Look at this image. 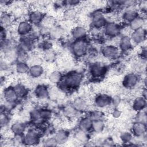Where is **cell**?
Wrapping results in <instances>:
<instances>
[{"label":"cell","mask_w":147,"mask_h":147,"mask_svg":"<svg viewBox=\"0 0 147 147\" xmlns=\"http://www.w3.org/2000/svg\"><path fill=\"white\" fill-rule=\"evenodd\" d=\"M83 80L81 73L72 71L63 75L61 82L58 84L63 90H71L78 88Z\"/></svg>","instance_id":"6da1fadb"},{"label":"cell","mask_w":147,"mask_h":147,"mask_svg":"<svg viewBox=\"0 0 147 147\" xmlns=\"http://www.w3.org/2000/svg\"><path fill=\"white\" fill-rule=\"evenodd\" d=\"M72 55L76 58L84 57L89 51V45L85 38L74 40L70 45Z\"/></svg>","instance_id":"7a4b0ae2"},{"label":"cell","mask_w":147,"mask_h":147,"mask_svg":"<svg viewBox=\"0 0 147 147\" xmlns=\"http://www.w3.org/2000/svg\"><path fill=\"white\" fill-rule=\"evenodd\" d=\"M108 22L105 14L102 10H96L91 16V24L93 28L99 29L103 28Z\"/></svg>","instance_id":"3957f363"},{"label":"cell","mask_w":147,"mask_h":147,"mask_svg":"<svg viewBox=\"0 0 147 147\" xmlns=\"http://www.w3.org/2000/svg\"><path fill=\"white\" fill-rule=\"evenodd\" d=\"M24 145L34 146L40 142V133L37 129H29L24 135Z\"/></svg>","instance_id":"277c9868"},{"label":"cell","mask_w":147,"mask_h":147,"mask_svg":"<svg viewBox=\"0 0 147 147\" xmlns=\"http://www.w3.org/2000/svg\"><path fill=\"white\" fill-rule=\"evenodd\" d=\"M102 55L106 59H117L120 53L119 48L112 44H107L103 46L100 49Z\"/></svg>","instance_id":"5b68a950"},{"label":"cell","mask_w":147,"mask_h":147,"mask_svg":"<svg viewBox=\"0 0 147 147\" xmlns=\"http://www.w3.org/2000/svg\"><path fill=\"white\" fill-rule=\"evenodd\" d=\"M107 70L106 66L99 62L91 64L89 68V72L91 77L96 79L103 77L106 74Z\"/></svg>","instance_id":"8992f818"},{"label":"cell","mask_w":147,"mask_h":147,"mask_svg":"<svg viewBox=\"0 0 147 147\" xmlns=\"http://www.w3.org/2000/svg\"><path fill=\"white\" fill-rule=\"evenodd\" d=\"M121 31L119 24L115 22H108L103 28L105 34L110 38H115L119 36Z\"/></svg>","instance_id":"52a82bcc"},{"label":"cell","mask_w":147,"mask_h":147,"mask_svg":"<svg viewBox=\"0 0 147 147\" xmlns=\"http://www.w3.org/2000/svg\"><path fill=\"white\" fill-rule=\"evenodd\" d=\"M139 82V78L137 74L130 72L126 74L122 80V86L124 88L130 90L134 88Z\"/></svg>","instance_id":"ba28073f"},{"label":"cell","mask_w":147,"mask_h":147,"mask_svg":"<svg viewBox=\"0 0 147 147\" xmlns=\"http://www.w3.org/2000/svg\"><path fill=\"white\" fill-rule=\"evenodd\" d=\"M133 43L140 44L144 42L146 38V30L144 28L132 31L130 34Z\"/></svg>","instance_id":"9c48e42d"},{"label":"cell","mask_w":147,"mask_h":147,"mask_svg":"<svg viewBox=\"0 0 147 147\" xmlns=\"http://www.w3.org/2000/svg\"><path fill=\"white\" fill-rule=\"evenodd\" d=\"M112 97L106 94H99L94 98V104L99 108H104L111 104Z\"/></svg>","instance_id":"30bf717a"},{"label":"cell","mask_w":147,"mask_h":147,"mask_svg":"<svg viewBox=\"0 0 147 147\" xmlns=\"http://www.w3.org/2000/svg\"><path fill=\"white\" fill-rule=\"evenodd\" d=\"M45 15L40 10H32L28 14L29 22L34 26L40 25Z\"/></svg>","instance_id":"8fae6325"},{"label":"cell","mask_w":147,"mask_h":147,"mask_svg":"<svg viewBox=\"0 0 147 147\" xmlns=\"http://www.w3.org/2000/svg\"><path fill=\"white\" fill-rule=\"evenodd\" d=\"M33 25L27 20L21 21L17 26L16 32L22 37L29 34L32 32Z\"/></svg>","instance_id":"7c38bea8"},{"label":"cell","mask_w":147,"mask_h":147,"mask_svg":"<svg viewBox=\"0 0 147 147\" xmlns=\"http://www.w3.org/2000/svg\"><path fill=\"white\" fill-rule=\"evenodd\" d=\"M3 96L6 102L14 104L19 99L14 87L9 86L4 89Z\"/></svg>","instance_id":"4fadbf2b"},{"label":"cell","mask_w":147,"mask_h":147,"mask_svg":"<svg viewBox=\"0 0 147 147\" xmlns=\"http://www.w3.org/2000/svg\"><path fill=\"white\" fill-rule=\"evenodd\" d=\"M131 130L133 136L137 138H142L146 135V124L134 121L131 125Z\"/></svg>","instance_id":"5bb4252c"},{"label":"cell","mask_w":147,"mask_h":147,"mask_svg":"<svg viewBox=\"0 0 147 147\" xmlns=\"http://www.w3.org/2000/svg\"><path fill=\"white\" fill-rule=\"evenodd\" d=\"M138 16L140 15L138 9H136V6H134L125 8L122 14V18L125 22L129 23Z\"/></svg>","instance_id":"9a60e30c"},{"label":"cell","mask_w":147,"mask_h":147,"mask_svg":"<svg viewBox=\"0 0 147 147\" xmlns=\"http://www.w3.org/2000/svg\"><path fill=\"white\" fill-rule=\"evenodd\" d=\"M119 49L122 52H126L130 50L133 47V42L128 34L123 35L119 40Z\"/></svg>","instance_id":"2e32d148"},{"label":"cell","mask_w":147,"mask_h":147,"mask_svg":"<svg viewBox=\"0 0 147 147\" xmlns=\"http://www.w3.org/2000/svg\"><path fill=\"white\" fill-rule=\"evenodd\" d=\"M34 94L37 98L44 100L48 98L49 95V91L46 86L44 84H39L34 88Z\"/></svg>","instance_id":"e0dca14e"},{"label":"cell","mask_w":147,"mask_h":147,"mask_svg":"<svg viewBox=\"0 0 147 147\" xmlns=\"http://www.w3.org/2000/svg\"><path fill=\"white\" fill-rule=\"evenodd\" d=\"M71 33L74 40L83 39L85 38L87 35V30L84 26L78 25L72 29Z\"/></svg>","instance_id":"ac0fdd59"},{"label":"cell","mask_w":147,"mask_h":147,"mask_svg":"<svg viewBox=\"0 0 147 147\" xmlns=\"http://www.w3.org/2000/svg\"><path fill=\"white\" fill-rule=\"evenodd\" d=\"M69 132L65 130L61 129L57 130L53 136L58 145H63L66 143L69 139Z\"/></svg>","instance_id":"d6986e66"},{"label":"cell","mask_w":147,"mask_h":147,"mask_svg":"<svg viewBox=\"0 0 147 147\" xmlns=\"http://www.w3.org/2000/svg\"><path fill=\"white\" fill-rule=\"evenodd\" d=\"M146 107V99L142 96L136 98L132 104V108L136 111L145 110Z\"/></svg>","instance_id":"ffe728a7"},{"label":"cell","mask_w":147,"mask_h":147,"mask_svg":"<svg viewBox=\"0 0 147 147\" xmlns=\"http://www.w3.org/2000/svg\"><path fill=\"white\" fill-rule=\"evenodd\" d=\"M145 22V19L144 18V17L141 16H138L137 17H136L129 23V26L131 31H134L138 29L144 28Z\"/></svg>","instance_id":"44dd1931"},{"label":"cell","mask_w":147,"mask_h":147,"mask_svg":"<svg viewBox=\"0 0 147 147\" xmlns=\"http://www.w3.org/2000/svg\"><path fill=\"white\" fill-rule=\"evenodd\" d=\"M26 125L25 123L20 121H17L11 125L10 127V130L14 135L24 134V132L26 130Z\"/></svg>","instance_id":"7402d4cb"},{"label":"cell","mask_w":147,"mask_h":147,"mask_svg":"<svg viewBox=\"0 0 147 147\" xmlns=\"http://www.w3.org/2000/svg\"><path fill=\"white\" fill-rule=\"evenodd\" d=\"M92 121L88 117L82 118L78 122V128L88 132L92 130Z\"/></svg>","instance_id":"603a6c76"},{"label":"cell","mask_w":147,"mask_h":147,"mask_svg":"<svg viewBox=\"0 0 147 147\" xmlns=\"http://www.w3.org/2000/svg\"><path fill=\"white\" fill-rule=\"evenodd\" d=\"M44 69L41 65L34 64L30 66L28 73L31 77L37 78L41 76V75L44 74Z\"/></svg>","instance_id":"cb8c5ba5"},{"label":"cell","mask_w":147,"mask_h":147,"mask_svg":"<svg viewBox=\"0 0 147 147\" xmlns=\"http://www.w3.org/2000/svg\"><path fill=\"white\" fill-rule=\"evenodd\" d=\"M72 104L79 113L86 111L88 107V104L86 100L81 97L75 99Z\"/></svg>","instance_id":"d4e9b609"},{"label":"cell","mask_w":147,"mask_h":147,"mask_svg":"<svg viewBox=\"0 0 147 147\" xmlns=\"http://www.w3.org/2000/svg\"><path fill=\"white\" fill-rule=\"evenodd\" d=\"M75 138L80 143H87L89 140V136L87 131L79 128L76 129L74 133Z\"/></svg>","instance_id":"484cf974"},{"label":"cell","mask_w":147,"mask_h":147,"mask_svg":"<svg viewBox=\"0 0 147 147\" xmlns=\"http://www.w3.org/2000/svg\"><path fill=\"white\" fill-rule=\"evenodd\" d=\"M79 113V112L74 107L72 104L67 105L63 109V113L64 115L69 119L75 118Z\"/></svg>","instance_id":"4316f807"},{"label":"cell","mask_w":147,"mask_h":147,"mask_svg":"<svg viewBox=\"0 0 147 147\" xmlns=\"http://www.w3.org/2000/svg\"><path fill=\"white\" fill-rule=\"evenodd\" d=\"M49 36L53 39L60 38L64 33L63 28L60 26L55 25L49 29Z\"/></svg>","instance_id":"83f0119b"},{"label":"cell","mask_w":147,"mask_h":147,"mask_svg":"<svg viewBox=\"0 0 147 147\" xmlns=\"http://www.w3.org/2000/svg\"><path fill=\"white\" fill-rule=\"evenodd\" d=\"M76 14L77 11L74 7H68L64 11L63 13V17L64 20L71 21L75 18Z\"/></svg>","instance_id":"f1b7e54d"},{"label":"cell","mask_w":147,"mask_h":147,"mask_svg":"<svg viewBox=\"0 0 147 147\" xmlns=\"http://www.w3.org/2000/svg\"><path fill=\"white\" fill-rule=\"evenodd\" d=\"M15 91L18 98H23L27 96L28 94V88L22 84H17L14 86Z\"/></svg>","instance_id":"f546056e"},{"label":"cell","mask_w":147,"mask_h":147,"mask_svg":"<svg viewBox=\"0 0 147 147\" xmlns=\"http://www.w3.org/2000/svg\"><path fill=\"white\" fill-rule=\"evenodd\" d=\"M30 118L36 125H41L44 122L41 118L40 114V110L38 109H33L30 112Z\"/></svg>","instance_id":"4dcf8cb0"},{"label":"cell","mask_w":147,"mask_h":147,"mask_svg":"<svg viewBox=\"0 0 147 147\" xmlns=\"http://www.w3.org/2000/svg\"><path fill=\"white\" fill-rule=\"evenodd\" d=\"M105 127V123L103 119L92 121V130L96 133H100L103 131Z\"/></svg>","instance_id":"1f68e13d"},{"label":"cell","mask_w":147,"mask_h":147,"mask_svg":"<svg viewBox=\"0 0 147 147\" xmlns=\"http://www.w3.org/2000/svg\"><path fill=\"white\" fill-rule=\"evenodd\" d=\"M0 20L1 27L5 28L6 26H9L11 23L12 17L9 13L4 11L1 15Z\"/></svg>","instance_id":"d6a6232c"},{"label":"cell","mask_w":147,"mask_h":147,"mask_svg":"<svg viewBox=\"0 0 147 147\" xmlns=\"http://www.w3.org/2000/svg\"><path fill=\"white\" fill-rule=\"evenodd\" d=\"M30 66L26 62H17L15 66L16 71L20 74H24L29 72Z\"/></svg>","instance_id":"836d02e7"},{"label":"cell","mask_w":147,"mask_h":147,"mask_svg":"<svg viewBox=\"0 0 147 147\" xmlns=\"http://www.w3.org/2000/svg\"><path fill=\"white\" fill-rule=\"evenodd\" d=\"M63 78V75L60 72L58 71H54L52 72L48 77L49 80L53 84H59Z\"/></svg>","instance_id":"e575fe53"},{"label":"cell","mask_w":147,"mask_h":147,"mask_svg":"<svg viewBox=\"0 0 147 147\" xmlns=\"http://www.w3.org/2000/svg\"><path fill=\"white\" fill-rule=\"evenodd\" d=\"M137 112V113L134 118L135 122H138L142 123L144 124H146L147 114H146V111L145 109L143 110L138 111Z\"/></svg>","instance_id":"d590c367"},{"label":"cell","mask_w":147,"mask_h":147,"mask_svg":"<svg viewBox=\"0 0 147 147\" xmlns=\"http://www.w3.org/2000/svg\"><path fill=\"white\" fill-rule=\"evenodd\" d=\"M105 114L103 111L100 110H93L89 113L88 117L92 121H97L103 119Z\"/></svg>","instance_id":"8d00e7d4"},{"label":"cell","mask_w":147,"mask_h":147,"mask_svg":"<svg viewBox=\"0 0 147 147\" xmlns=\"http://www.w3.org/2000/svg\"><path fill=\"white\" fill-rule=\"evenodd\" d=\"M55 21L53 17L49 16H45L41 24V25L45 28L50 29L51 28L55 26Z\"/></svg>","instance_id":"74e56055"},{"label":"cell","mask_w":147,"mask_h":147,"mask_svg":"<svg viewBox=\"0 0 147 147\" xmlns=\"http://www.w3.org/2000/svg\"><path fill=\"white\" fill-rule=\"evenodd\" d=\"M39 110L41 118L44 122L47 121L51 119L53 113L51 110L48 109H41Z\"/></svg>","instance_id":"f35d334b"},{"label":"cell","mask_w":147,"mask_h":147,"mask_svg":"<svg viewBox=\"0 0 147 147\" xmlns=\"http://www.w3.org/2000/svg\"><path fill=\"white\" fill-rule=\"evenodd\" d=\"M10 122V117L7 114L6 111L1 112L0 115V125L1 128L3 129V127H6Z\"/></svg>","instance_id":"ab89813d"},{"label":"cell","mask_w":147,"mask_h":147,"mask_svg":"<svg viewBox=\"0 0 147 147\" xmlns=\"http://www.w3.org/2000/svg\"><path fill=\"white\" fill-rule=\"evenodd\" d=\"M120 139L124 144L130 143L133 140V134L129 131H123L120 134Z\"/></svg>","instance_id":"60d3db41"},{"label":"cell","mask_w":147,"mask_h":147,"mask_svg":"<svg viewBox=\"0 0 147 147\" xmlns=\"http://www.w3.org/2000/svg\"><path fill=\"white\" fill-rule=\"evenodd\" d=\"M42 145L44 146H55L58 145L54 137H48L42 141Z\"/></svg>","instance_id":"b9f144b4"},{"label":"cell","mask_w":147,"mask_h":147,"mask_svg":"<svg viewBox=\"0 0 147 147\" xmlns=\"http://www.w3.org/2000/svg\"><path fill=\"white\" fill-rule=\"evenodd\" d=\"M24 134H15L12 139L13 145H24Z\"/></svg>","instance_id":"7bdbcfd3"},{"label":"cell","mask_w":147,"mask_h":147,"mask_svg":"<svg viewBox=\"0 0 147 147\" xmlns=\"http://www.w3.org/2000/svg\"><path fill=\"white\" fill-rule=\"evenodd\" d=\"M80 3V1L76 0H68L66 1H64V5H67L69 7H75Z\"/></svg>","instance_id":"ee69618b"},{"label":"cell","mask_w":147,"mask_h":147,"mask_svg":"<svg viewBox=\"0 0 147 147\" xmlns=\"http://www.w3.org/2000/svg\"><path fill=\"white\" fill-rule=\"evenodd\" d=\"M138 7L140 8V10L141 11V12L145 14L147 9V1H141L140 3L138 2Z\"/></svg>","instance_id":"f6af8a7d"},{"label":"cell","mask_w":147,"mask_h":147,"mask_svg":"<svg viewBox=\"0 0 147 147\" xmlns=\"http://www.w3.org/2000/svg\"><path fill=\"white\" fill-rule=\"evenodd\" d=\"M120 102H121L120 97L118 95H115L113 97H112L111 104V105H113L114 108H116L119 105Z\"/></svg>","instance_id":"bcb514c9"},{"label":"cell","mask_w":147,"mask_h":147,"mask_svg":"<svg viewBox=\"0 0 147 147\" xmlns=\"http://www.w3.org/2000/svg\"><path fill=\"white\" fill-rule=\"evenodd\" d=\"M122 115V111L117 107L114 108L111 113V115L114 118H119Z\"/></svg>","instance_id":"7dc6e473"},{"label":"cell","mask_w":147,"mask_h":147,"mask_svg":"<svg viewBox=\"0 0 147 147\" xmlns=\"http://www.w3.org/2000/svg\"><path fill=\"white\" fill-rule=\"evenodd\" d=\"M44 56L47 60H51L53 59V58L54 57V54H53V52L51 51V49H48V50L45 51Z\"/></svg>","instance_id":"c3c4849f"},{"label":"cell","mask_w":147,"mask_h":147,"mask_svg":"<svg viewBox=\"0 0 147 147\" xmlns=\"http://www.w3.org/2000/svg\"><path fill=\"white\" fill-rule=\"evenodd\" d=\"M114 141L112 138H107L105 140V141L103 142V146H114Z\"/></svg>","instance_id":"681fc988"},{"label":"cell","mask_w":147,"mask_h":147,"mask_svg":"<svg viewBox=\"0 0 147 147\" xmlns=\"http://www.w3.org/2000/svg\"><path fill=\"white\" fill-rule=\"evenodd\" d=\"M6 36H7V32L6 31L5 28L1 27V31H0V40H1V41L6 39L7 38Z\"/></svg>","instance_id":"f907efd6"},{"label":"cell","mask_w":147,"mask_h":147,"mask_svg":"<svg viewBox=\"0 0 147 147\" xmlns=\"http://www.w3.org/2000/svg\"><path fill=\"white\" fill-rule=\"evenodd\" d=\"M12 2L11 1H3V0H1L0 1V3L1 5V6H6L9 5H10Z\"/></svg>","instance_id":"816d5d0a"},{"label":"cell","mask_w":147,"mask_h":147,"mask_svg":"<svg viewBox=\"0 0 147 147\" xmlns=\"http://www.w3.org/2000/svg\"><path fill=\"white\" fill-rule=\"evenodd\" d=\"M146 95H147V91L146 87H144L142 88V91H141V96L144 97V98L146 99Z\"/></svg>","instance_id":"f5cc1de1"}]
</instances>
